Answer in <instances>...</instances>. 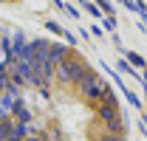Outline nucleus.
<instances>
[{"mask_svg": "<svg viewBox=\"0 0 147 141\" xmlns=\"http://www.w3.org/2000/svg\"><path fill=\"white\" fill-rule=\"evenodd\" d=\"M9 62H11V54L6 51V45H3V42H0V68H6V65H9Z\"/></svg>", "mask_w": 147, "mask_h": 141, "instance_id": "obj_4", "label": "nucleus"}, {"mask_svg": "<svg viewBox=\"0 0 147 141\" xmlns=\"http://www.w3.org/2000/svg\"><path fill=\"white\" fill-rule=\"evenodd\" d=\"M144 76H147V73H144Z\"/></svg>", "mask_w": 147, "mask_h": 141, "instance_id": "obj_8", "label": "nucleus"}, {"mask_svg": "<svg viewBox=\"0 0 147 141\" xmlns=\"http://www.w3.org/2000/svg\"><path fill=\"white\" fill-rule=\"evenodd\" d=\"M54 76L62 82V85H76V82H82V79L88 76V68H85L82 59H76V56H65V59L54 68Z\"/></svg>", "mask_w": 147, "mask_h": 141, "instance_id": "obj_1", "label": "nucleus"}, {"mask_svg": "<svg viewBox=\"0 0 147 141\" xmlns=\"http://www.w3.org/2000/svg\"><path fill=\"white\" fill-rule=\"evenodd\" d=\"M99 141H122V136H116V133H105Z\"/></svg>", "mask_w": 147, "mask_h": 141, "instance_id": "obj_6", "label": "nucleus"}, {"mask_svg": "<svg viewBox=\"0 0 147 141\" xmlns=\"http://www.w3.org/2000/svg\"><path fill=\"white\" fill-rule=\"evenodd\" d=\"M11 119H6V122H0V141H9L11 138Z\"/></svg>", "mask_w": 147, "mask_h": 141, "instance_id": "obj_3", "label": "nucleus"}, {"mask_svg": "<svg viewBox=\"0 0 147 141\" xmlns=\"http://www.w3.org/2000/svg\"><path fill=\"white\" fill-rule=\"evenodd\" d=\"M79 88H82V96L88 99V102H105V96L110 93V88H108V82L102 79V76H96V73H91L88 70V76L79 82Z\"/></svg>", "mask_w": 147, "mask_h": 141, "instance_id": "obj_2", "label": "nucleus"}, {"mask_svg": "<svg viewBox=\"0 0 147 141\" xmlns=\"http://www.w3.org/2000/svg\"><path fill=\"white\" fill-rule=\"evenodd\" d=\"M127 56H130V62H133L136 68H144V59H142V56H136V54H127Z\"/></svg>", "mask_w": 147, "mask_h": 141, "instance_id": "obj_5", "label": "nucleus"}, {"mask_svg": "<svg viewBox=\"0 0 147 141\" xmlns=\"http://www.w3.org/2000/svg\"><path fill=\"white\" fill-rule=\"evenodd\" d=\"M23 141H42V138H40V136H26Z\"/></svg>", "mask_w": 147, "mask_h": 141, "instance_id": "obj_7", "label": "nucleus"}]
</instances>
